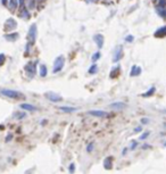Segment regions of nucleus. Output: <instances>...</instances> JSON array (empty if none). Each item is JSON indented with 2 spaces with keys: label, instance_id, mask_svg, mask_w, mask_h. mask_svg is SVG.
Segmentation results:
<instances>
[{
  "label": "nucleus",
  "instance_id": "1",
  "mask_svg": "<svg viewBox=\"0 0 166 174\" xmlns=\"http://www.w3.org/2000/svg\"><path fill=\"white\" fill-rule=\"evenodd\" d=\"M0 95L5 97H8V98H13V99H19V98H23V95L18 91L15 90H10V89H2L0 90Z\"/></svg>",
  "mask_w": 166,
  "mask_h": 174
},
{
  "label": "nucleus",
  "instance_id": "2",
  "mask_svg": "<svg viewBox=\"0 0 166 174\" xmlns=\"http://www.w3.org/2000/svg\"><path fill=\"white\" fill-rule=\"evenodd\" d=\"M65 65V57L64 56H58L55 61H53V73H59L63 67Z\"/></svg>",
  "mask_w": 166,
  "mask_h": 174
},
{
  "label": "nucleus",
  "instance_id": "3",
  "mask_svg": "<svg viewBox=\"0 0 166 174\" xmlns=\"http://www.w3.org/2000/svg\"><path fill=\"white\" fill-rule=\"evenodd\" d=\"M35 40H36V24H32L27 33V44L33 46L35 44Z\"/></svg>",
  "mask_w": 166,
  "mask_h": 174
},
{
  "label": "nucleus",
  "instance_id": "4",
  "mask_svg": "<svg viewBox=\"0 0 166 174\" xmlns=\"http://www.w3.org/2000/svg\"><path fill=\"white\" fill-rule=\"evenodd\" d=\"M17 27V22H15V19L14 18H8L7 21H6V24H5V29H6V31H13V30H15Z\"/></svg>",
  "mask_w": 166,
  "mask_h": 174
},
{
  "label": "nucleus",
  "instance_id": "5",
  "mask_svg": "<svg viewBox=\"0 0 166 174\" xmlns=\"http://www.w3.org/2000/svg\"><path fill=\"white\" fill-rule=\"evenodd\" d=\"M122 57H123V48H122V46H118V47L115 49V51H114L113 61L116 63V61H121Z\"/></svg>",
  "mask_w": 166,
  "mask_h": 174
},
{
  "label": "nucleus",
  "instance_id": "6",
  "mask_svg": "<svg viewBox=\"0 0 166 174\" xmlns=\"http://www.w3.org/2000/svg\"><path fill=\"white\" fill-rule=\"evenodd\" d=\"M46 98L49 99V100L53 101V103H61V101H63V98H61V96H58L57 93H53V92L46 93Z\"/></svg>",
  "mask_w": 166,
  "mask_h": 174
},
{
  "label": "nucleus",
  "instance_id": "7",
  "mask_svg": "<svg viewBox=\"0 0 166 174\" xmlns=\"http://www.w3.org/2000/svg\"><path fill=\"white\" fill-rule=\"evenodd\" d=\"M25 71H26V73L31 76V78L34 76L35 72H36L34 63H28V64H26V65H25Z\"/></svg>",
  "mask_w": 166,
  "mask_h": 174
},
{
  "label": "nucleus",
  "instance_id": "8",
  "mask_svg": "<svg viewBox=\"0 0 166 174\" xmlns=\"http://www.w3.org/2000/svg\"><path fill=\"white\" fill-rule=\"evenodd\" d=\"M93 40H95V42H96L97 47L99 48V49H101L103 48V46H104V35L100 34V33H97V34H95V36H93Z\"/></svg>",
  "mask_w": 166,
  "mask_h": 174
},
{
  "label": "nucleus",
  "instance_id": "9",
  "mask_svg": "<svg viewBox=\"0 0 166 174\" xmlns=\"http://www.w3.org/2000/svg\"><path fill=\"white\" fill-rule=\"evenodd\" d=\"M154 36H155V38H158V39L165 38L166 36V25L157 29V30H156V32L154 33Z\"/></svg>",
  "mask_w": 166,
  "mask_h": 174
},
{
  "label": "nucleus",
  "instance_id": "10",
  "mask_svg": "<svg viewBox=\"0 0 166 174\" xmlns=\"http://www.w3.org/2000/svg\"><path fill=\"white\" fill-rule=\"evenodd\" d=\"M88 113L92 116H97V117H107L108 113H106L104 111H89Z\"/></svg>",
  "mask_w": 166,
  "mask_h": 174
},
{
  "label": "nucleus",
  "instance_id": "11",
  "mask_svg": "<svg viewBox=\"0 0 166 174\" xmlns=\"http://www.w3.org/2000/svg\"><path fill=\"white\" fill-rule=\"evenodd\" d=\"M140 74H141V67L137 66V65H133L131 68V72H130V75L131 76H138Z\"/></svg>",
  "mask_w": 166,
  "mask_h": 174
},
{
  "label": "nucleus",
  "instance_id": "12",
  "mask_svg": "<svg viewBox=\"0 0 166 174\" xmlns=\"http://www.w3.org/2000/svg\"><path fill=\"white\" fill-rule=\"evenodd\" d=\"M21 108L26 111V112H34V111H36V107H34L33 105L31 104H21Z\"/></svg>",
  "mask_w": 166,
  "mask_h": 174
},
{
  "label": "nucleus",
  "instance_id": "13",
  "mask_svg": "<svg viewBox=\"0 0 166 174\" xmlns=\"http://www.w3.org/2000/svg\"><path fill=\"white\" fill-rule=\"evenodd\" d=\"M17 38H18L17 32H13V33L8 32V34L5 35V39H7L8 41H15V40H17Z\"/></svg>",
  "mask_w": 166,
  "mask_h": 174
},
{
  "label": "nucleus",
  "instance_id": "14",
  "mask_svg": "<svg viewBox=\"0 0 166 174\" xmlns=\"http://www.w3.org/2000/svg\"><path fill=\"white\" fill-rule=\"evenodd\" d=\"M76 109L78 108H75V107H67V106H61L59 107V111H61L63 113H73Z\"/></svg>",
  "mask_w": 166,
  "mask_h": 174
},
{
  "label": "nucleus",
  "instance_id": "15",
  "mask_svg": "<svg viewBox=\"0 0 166 174\" xmlns=\"http://www.w3.org/2000/svg\"><path fill=\"white\" fill-rule=\"evenodd\" d=\"M18 0H9V2H8V7L9 9H11V10H14V9H16L17 8V6H18Z\"/></svg>",
  "mask_w": 166,
  "mask_h": 174
},
{
  "label": "nucleus",
  "instance_id": "16",
  "mask_svg": "<svg viewBox=\"0 0 166 174\" xmlns=\"http://www.w3.org/2000/svg\"><path fill=\"white\" fill-rule=\"evenodd\" d=\"M118 74H120V66H118V65H117V66H114V68L112 70V72H110V78H116Z\"/></svg>",
  "mask_w": 166,
  "mask_h": 174
},
{
  "label": "nucleus",
  "instance_id": "17",
  "mask_svg": "<svg viewBox=\"0 0 166 174\" xmlns=\"http://www.w3.org/2000/svg\"><path fill=\"white\" fill-rule=\"evenodd\" d=\"M124 107H125V105L123 103H114L110 105V108H113V109H123Z\"/></svg>",
  "mask_w": 166,
  "mask_h": 174
},
{
  "label": "nucleus",
  "instance_id": "18",
  "mask_svg": "<svg viewBox=\"0 0 166 174\" xmlns=\"http://www.w3.org/2000/svg\"><path fill=\"white\" fill-rule=\"evenodd\" d=\"M47 74H48V70H47V66L46 65H40V76H47Z\"/></svg>",
  "mask_w": 166,
  "mask_h": 174
},
{
  "label": "nucleus",
  "instance_id": "19",
  "mask_svg": "<svg viewBox=\"0 0 166 174\" xmlns=\"http://www.w3.org/2000/svg\"><path fill=\"white\" fill-rule=\"evenodd\" d=\"M100 57H101V53H100V51H97V52H95V53L92 55L91 59H92V61H93V63H96L97 61H99V59H100Z\"/></svg>",
  "mask_w": 166,
  "mask_h": 174
},
{
  "label": "nucleus",
  "instance_id": "20",
  "mask_svg": "<svg viewBox=\"0 0 166 174\" xmlns=\"http://www.w3.org/2000/svg\"><path fill=\"white\" fill-rule=\"evenodd\" d=\"M155 91H156L155 87H151V88H150V90H148L147 92H145L142 96H143V97H150V96H152V95L155 93Z\"/></svg>",
  "mask_w": 166,
  "mask_h": 174
},
{
  "label": "nucleus",
  "instance_id": "21",
  "mask_svg": "<svg viewBox=\"0 0 166 174\" xmlns=\"http://www.w3.org/2000/svg\"><path fill=\"white\" fill-rule=\"evenodd\" d=\"M97 72H98V66H97L96 64H93L92 66H90V68H89V73L90 74H96Z\"/></svg>",
  "mask_w": 166,
  "mask_h": 174
},
{
  "label": "nucleus",
  "instance_id": "22",
  "mask_svg": "<svg viewBox=\"0 0 166 174\" xmlns=\"http://www.w3.org/2000/svg\"><path fill=\"white\" fill-rule=\"evenodd\" d=\"M105 167L106 168L112 167V157H107V159L105 160Z\"/></svg>",
  "mask_w": 166,
  "mask_h": 174
},
{
  "label": "nucleus",
  "instance_id": "23",
  "mask_svg": "<svg viewBox=\"0 0 166 174\" xmlns=\"http://www.w3.org/2000/svg\"><path fill=\"white\" fill-rule=\"evenodd\" d=\"M21 16L23 18H30V14H28V11H27V9H25V8H23L22 9V14H21Z\"/></svg>",
  "mask_w": 166,
  "mask_h": 174
},
{
  "label": "nucleus",
  "instance_id": "24",
  "mask_svg": "<svg viewBox=\"0 0 166 174\" xmlns=\"http://www.w3.org/2000/svg\"><path fill=\"white\" fill-rule=\"evenodd\" d=\"M6 61V56L4 53H0V66H2Z\"/></svg>",
  "mask_w": 166,
  "mask_h": 174
},
{
  "label": "nucleus",
  "instance_id": "25",
  "mask_svg": "<svg viewBox=\"0 0 166 174\" xmlns=\"http://www.w3.org/2000/svg\"><path fill=\"white\" fill-rule=\"evenodd\" d=\"M93 146H95V142H91L89 146H88V148H87V151L88 153H91L92 150H93Z\"/></svg>",
  "mask_w": 166,
  "mask_h": 174
},
{
  "label": "nucleus",
  "instance_id": "26",
  "mask_svg": "<svg viewBox=\"0 0 166 174\" xmlns=\"http://www.w3.org/2000/svg\"><path fill=\"white\" fill-rule=\"evenodd\" d=\"M158 6H160V7H165L166 6V0H158Z\"/></svg>",
  "mask_w": 166,
  "mask_h": 174
},
{
  "label": "nucleus",
  "instance_id": "27",
  "mask_svg": "<svg viewBox=\"0 0 166 174\" xmlns=\"http://www.w3.org/2000/svg\"><path fill=\"white\" fill-rule=\"evenodd\" d=\"M68 171H70V173H74V171H75V164H74V163H72V164L70 165Z\"/></svg>",
  "mask_w": 166,
  "mask_h": 174
},
{
  "label": "nucleus",
  "instance_id": "28",
  "mask_svg": "<svg viewBox=\"0 0 166 174\" xmlns=\"http://www.w3.org/2000/svg\"><path fill=\"white\" fill-rule=\"evenodd\" d=\"M133 39H134V36H133V35H128V36L125 38V41H126V42H132V41H133Z\"/></svg>",
  "mask_w": 166,
  "mask_h": 174
},
{
  "label": "nucleus",
  "instance_id": "29",
  "mask_svg": "<svg viewBox=\"0 0 166 174\" xmlns=\"http://www.w3.org/2000/svg\"><path fill=\"white\" fill-rule=\"evenodd\" d=\"M149 133H150L149 131H147L146 133H143V134H142V135L140 137V140H145V139H146V138H147V137H148V135H149Z\"/></svg>",
  "mask_w": 166,
  "mask_h": 174
},
{
  "label": "nucleus",
  "instance_id": "30",
  "mask_svg": "<svg viewBox=\"0 0 166 174\" xmlns=\"http://www.w3.org/2000/svg\"><path fill=\"white\" fill-rule=\"evenodd\" d=\"M25 115H26V113L16 114V115H15V117H17V118H23V117H25Z\"/></svg>",
  "mask_w": 166,
  "mask_h": 174
},
{
  "label": "nucleus",
  "instance_id": "31",
  "mask_svg": "<svg viewBox=\"0 0 166 174\" xmlns=\"http://www.w3.org/2000/svg\"><path fill=\"white\" fill-rule=\"evenodd\" d=\"M148 122H149L148 118H142V120H141V123H142V124H148Z\"/></svg>",
  "mask_w": 166,
  "mask_h": 174
},
{
  "label": "nucleus",
  "instance_id": "32",
  "mask_svg": "<svg viewBox=\"0 0 166 174\" xmlns=\"http://www.w3.org/2000/svg\"><path fill=\"white\" fill-rule=\"evenodd\" d=\"M138 146V143L137 142H132V146H131V150H134V148Z\"/></svg>",
  "mask_w": 166,
  "mask_h": 174
},
{
  "label": "nucleus",
  "instance_id": "33",
  "mask_svg": "<svg viewBox=\"0 0 166 174\" xmlns=\"http://www.w3.org/2000/svg\"><path fill=\"white\" fill-rule=\"evenodd\" d=\"M18 2H19V5L23 7V6H24V4H25V0H18Z\"/></svg>",
  "mask_w": 166,
  "mask_h": 174
},
{
  "label": "nucleus",
  "instance_id": "34",
  "mask_svg": "<svg viewBox=\"0 0 166 174\" xmlns=\"http://www.w3.org/2000/svg\"><path fill=\"white\" fill-rule=\"evenodd\" d=\"M134 132H141V126H138V128H135Z\"/></svg>",
  "mask_w": 166,
  "mask_h": 174
},
{
  "label": "nucleus",
  "instance_id": "35",
  "mask_svg": "<svg viewBox=\"0 0 166 174\" xmlns=\"http://www.w3.org/2000/svg\"><path fill=\"white\" fill-rule=\"evenodd\" d=\"M126 151H128V148H125L124 150H123V155H125V153H126Z\"/></svg>",
  "mask_w": 166,
  "mask_h": 174
},
{
  "label": "nucleus",
  "instance_id": "36",
  "mask_svg": "<svg viewBox=\"0 0 166 174\" xmlns=\"http://www.w3.org/2000/svg\"><path fill=\"white\" fill-rule=\"evenodd\" d=\"M6 1H7V0H2V2H4V4H5V2H6Z\"/></svg>",
  "mask_w": 166,
  "mask_h": 174
},
{
  "label": "nucleus",
  "instance_id": "37",
  "mask_svg": "<svg viewBox=\"0 0 166 174\" xmlns=\"http://www.w3.org/2000/svg\"><path fill=\"white\" fill-rule=\"evenodd\" d=\"M152 1H155V2H157V1H158V0H152Z\"/></svg>",
  "mask_w": 166,
  "mask_h": 174
},
{
  "label": "nucleus",
  "instance_id": "38",
  "mask_svg": "<svg viewBox=\"0 0 166 174\" xmlns=\"http://www.w3.org/2000/svg\"><path fill=\"white\" fill-rule=\"evenodd\" d=\"M165 17H166V9H165Z\"/></svg>",
  "mask_w": 166,
  "mask_h": 174
},
{
  "label": "nucleus",
  "instance_id": "39",
  "mask_svg": "<svg viewBox=\"0 0 166 174\" xmlns=\"http://www.w3.org/2000/svg\"><path fill=\"white\" fill-rule=\"evenodd\" d=\"M39 1H43V0H39Z\"/></svg>",
  "mask_w": 166,
  "mask_h": 174
}]
</instances>
